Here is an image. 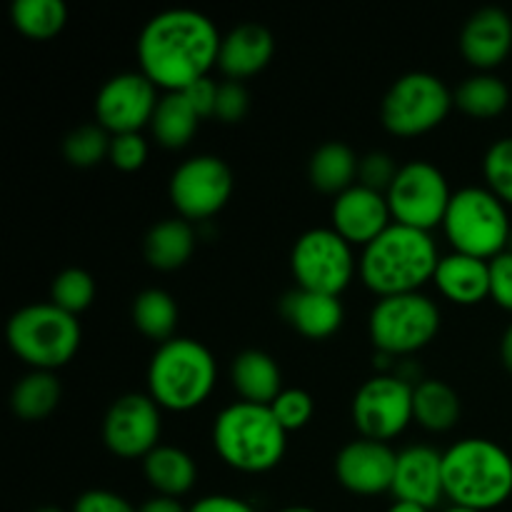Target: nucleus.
<instances>
[{"label": "nucleus", "mask_w": 512, "mask_h": 512, "mask_svg": "<svg viewBox=\"0 0 512 512\" xmlns=\"http://www.w3.org/2000/svg\"><path fill=\"white\" fill-rule=\"evenodd\" d=\"M218 28L205 13L173 8L153 15L138 35L140 73L158 90L183 93L208 78L220 55Z\"/></svg>", "instance_id": "f257e3e1"}, {"label": "nucleus", "mask_w": 512, "mask_h": 512, "mask_svg": "<svg viewBox=\"0 0 512 512\" xmlns=\"http://www.w3.org/2000/svg\"><path fill=\"white\" fill-rule=\"evenodd\" d=\"M443 512H478V510H470V508H460V505H450L448 510H443Z\"/></svg>", "instance_id": "09e8293b"}, {"label": "nucleus", "mask_w": 512, "mask_h": 512, "mask_svg": "<svg viewBox=\"0 0 512 512\" xmlns=\"http://www.w3.org/2000/svg\"><path fill=\"white\" fill-rule=\"evenodd\" d=\"M200 120L183 93H165L150 120V133L163 148L180 150L195 138Z\"/></svg>", "instance_id": "c756f323"}, {"label": "nucleus", "mask_w": 512, "mask_h": 512, "mask_svg": "<svg viewBox=\"0 0 512 512\" xmlns=\"http://www.w3.org/2000/svg\"><path fill=\"white\" fill-rule=\"evenodd\" d=\"M443 230L455 253L493 260L510 248L508 205L490 188L468 185L453 193Z\"/></svg>", "instance_id": "0eeeda50"}, {"label": "nucleus", "mask_w": 512, "mask_h": 512, "mask_svg": "<svg viewBox=\"0 0 512 512\" xmlns=\"http://www.w3.org/2000/svg\"><path fill=\"white\" fill-rule=\"evenodd\" d=\"M10 20L25 38L53 40L68 23V8L63 0H15Z\"/></svg>", "instance_id": "2f4dec72"}, {"label": "nucleus", "mask_w": 512, "mask_h": 512, "mask_svg": "<svg viewBox=\"0 0 512 512\" xmlns=\"http://www.w3.org/2000/svg\"><path fill=\"white\" fill-rule=\"evenodd\" d=\"M443 490L450 505L488 512L512 495V458L488 438H463L443 453Z\"/></svg>", "instance_id": "7ed1b4c3"}, {"label": "nucleus", "mask_w": 512, "mask_h": 512, "mask_svg": "<svg viewBox=\"0 0 512 512\" xmlns=\"http://www.w3.org/2000/svg\"><path fill=\"white\" fill-rule=\"evenodd\" d=\"M158 88L140 70H128L105 80L95 95V120L110 135L140 133L158 108Z\"/></svg>", "instance_id": "2eb2a0df"}, {"label": "nucleus", "mask_w": 512, "mask_h": 512, "mask_svg": "<svg viewBox=\"0 0 512 512\" xmlns=\"http://www.w3.org/2000/svg\"><path fill=\"white\" fill-rule=\"evenodd\" d=\"M230 383L243 403L273 405L275 398L283 393V373L275 363L273 355L265 350H243L230 363Z\"/></svg>", "instance_id": "5701e85b"}, {"label": "nucleus", "mask_w": 512, "mask_h": 512, "mask_svg": "<svg viewBox=\"0 0 512 512\" xmlns=\"http://www.w3.org/2000/svg\"><path fill=\"white\" fill-rule=\"evenodd\" d=\"M138 512H188L178 498H165V495H153L150 500H145L140 505Z\"/></svg>", "instance_id": "c03bdc74"}, {"label": "nucleus", "mask_w": 512, "mask_h": 512, "mask_svg": "<svg viewBox=\"0 0 512 512\" xmlns=\"http://www.w3.org/2000/svg\"><path fill=\"white\" fill-rule=\"evenodd\" d=\"M490 298L512 313V250L490 260Z\"/></svg>", "instance_id": "ea45409f"}, {"label": "nucleus", "mask_w": 512, "mask_h": 512, "mask_svg": "<svg viewBox=\"0 0 512 512\" xmlns=\"http://www.w3.org/2000/svg\"><path fill=\"white\" fill-rule=\"evenodd\" d=\"M250 108V95L248 88L238 80H225L218 88V103H215V118L220 123H240L248 115Z\"/></svg>", "instance_id": "58836bf2"}, {"label": "nucleus", "mask_w": 512, "mask_h": 512, "mask_svg": "<svg viewBox=\"0 0 512 512\" xmlns=\"http://www.w3.org/2000/svg\"><path fill=\"white\" fill-rule=\"evenodd\" d=\"M10 350L30 365V370L65 368L80 350L83 330L75 315L53 303H30L15 310L5 328Z\"/></svg>", "instance_id": "423d86ee"}, {"label": "nucleus", "mask_w": 512, "mask_h": 512, "mask_svg": "<svg viewBox=\"0 0 512 512\" xmlns=\"http://www.w3.org/2000/svg\"><path fill=\"white\" fill-rule=\"evenodd\" d=\"M358 170L360 158L355 155V150L350 145L340 143V140H333V143L320 145L310 155L308 178L315 190L338 198L340 193L358 185Z\"/></svg>", "instance_id": "a878e982"}, {"label": "nucleus", "mask_w": 512, "mask_h": 512, "mask_svg": "<svg viewBox=\"0 0 512 512\" xmlns=\"http://www.w3.org/2000/svg\"><path fill=\"white\" fill-rule=\"evenodd\" d=\"M398 453L388 443L358 438L335 455V478L348 493L375 498L393 490Z\"/></svg>", "instance_id": "dca6fc26"}, {"label": "nucleus", "mask_w": 512, "mask_h": 512, "mask_svg": "<svg viewBox=\"0 0 512 512\" xmlns=\"http://www.w3.org/2000/svg\"><path fill=\"white\" fill-rule=\"evenodd\" d=\"M400 165L395 163V158L385 150H373V153H365L360 158V170H358V185L375 190V193H388L393 180L398 178Z\"/></svg>", "instance_id": "e433bc0d"}, {"label": "nucleus", "mask_w": 512, "mask_h": 512, "mask_svg": "<svg viewBox=\"0 0 512 512\" xmlns=\"http://www.w3.org/2000/svg\"><path fill=\"white\" fill-rule=\"evenodd\" d=\"M218 88L220 83H215L213 78H203L198 83H193L190 88L183 90V95L188 98V103L193 105L195 113L200 118H215V103H218Z\"/></svg>", "instance_id": "79ce46f5"}, {"label": "nucleus", "mask_w": 512, "mask_h": 512, "mask_svg": "<svg viewBox=\"0 0 512 512\" xmlns=\"http://www.w3.org/2000/svg\"><path fill=\"white\" fill-rule=\"evenodd\" d=\"M453 105V90L438 75L415 70L390 85L380 103V120L390 135L418 138L438 128Z\"/></svg>", "instance_id": "1a4fd4ad"}, {"label": "nucleus", "mask_w": 512, "mask_h": 512, "mask_svg": "<svg viewBox=\"0 0 512 512\" xmlns=\"http://www.w3.org/2000/svg\"><path fill=\"white\" fill-rule=\"evenodd\" d=\"M213 445L225 465L238 473L260 475L283 463L288 433L268 405L238 400L220 410L215 418Z\"/></svg>", "instance_id": "20e7f679"}, {"label": "nucleus", "mask_w": 512, "mask_h": 512, "mask_svg": "<svg viewBox=\"0 0 512 512\" xmlns=\"http://www.w3.org/2000/svg\"><path fill=\"white\" fill-rule=\"evenodd\" d=\"M415 385L398 373H378L365 380L355 393L350 415L360 438L390 443L400 438L415 423L413 415Z\"/></svg>", "instance_id": "9b49d317"}, {"label": "nucleus", "mask_w": 512, "mask_h": 512, "mask_svg": "<svg viewBox=\"0 0 512 512\" xmlns=\"http://www.w3.org/2000/svg\"><path fill=\"white\" fill-rule=\"evenodd\" d=\"M148 140L140 133H125V135H113L110 140V165L123 173H135V170L143 168L148 163Z\"/></svg>", "instance_id": "4c0bfd02"}, {"label": "nucleus", "mask_w": 512, "mask_h": 512, "mask_svg": "<svg viewBox=\"0 0 512 512\" xmlns=\"http://www.w3.org/2000/svg\"><path fill=\"white\" fill-rule=\"evenodd\" d=\"M275 55V38L265 25L260 23H240L223 35L218 55L220 73L228 80L253 78L263 73Z\"/></svg>", "instance_id": "aec40b11"}, {"label": "nucleus", "mask_w": 512, "mask_h": 512, "mask_svg": "<svg viewBox=\"0 0 512 512\" xmlns=\"http://www.w3.org/2000/svg\"><path fill=\"white\" fill-rule=\"evenodd\" d=\"M143 473L155 495L180 500L195 488L198 465H195L193 455L185 450L160 443L153 453L143 458Z\"/></svg>", "instance_id": "393cba45"}, {"label": "nucleus", "mask_w": 512, "mask_h": 512, "mask_svg": "<svg viewBox=\"0 0 512 512\" xmlns=\"http://www.w3.org/2000/svg\"><path fill=\"white\" fill-rule=\"evenodd\" d=\"M188 512H255V508L233 495H205Z\"/></svg>", "instance_id": "37998d69"}, {"label": "nucleus", "mask_w": 512, "mask_h": 512, "mask_svg": "<svg viewBox=\"0 0 512 512\" xmlns=\"http://www.w3.org/2000/svg\"><path fill=\"white\" fill-rule=\"evenodd\" d=\"M500 360H503L505 370L512 375V323L505 328L503 338H500Z\"/></svg>", "instance_id": "a18cd8bd"}, {"label": "nucleus", "mask_w": 512, "mask_h": 512, "mask_svg": "<svg viewBox=\"0 0 512 512\" xmlns=\"http://www.w3.org/2000/svg\"><path fill=\"white\" fill-rule=\"evenodd\" d=\"M218 380L213 353L200 340L173 338L158 345L148 365V395L170 413H190L210 398Z\"/></svg>", "instance_id": "39448f33"}, {"label": "nucleus", "mask_w": 512, "mask_h": 512, "mask_svg": "<svg viewBox=\"0 0 512 512\" xmlns=\"http://www.w3.org/2000/svg\"><path fill=\"white\" fill-rule=\"evenodd\" d=\"M385 198L393 213V223L430 233L443 225L453 190L438 165L428 160H410L400 165L398 178L393 180Z\"/></svg>", "instance_id": "f8f14e48"}, {"label": "nucleus", "mask_w": 512, "mask_h": 512, "mask_svg": "<svg viewBox=\"0 0 512 512\" xmlns=\"http://www.w3.org/2000/svg\"><path fill=\"white\" fill-rule=\"evenodd\" d=\"M395 500L433 510L445 498L443 453L430 445H408L398 453L393 490Z\"/></svg>", "instance_id": "6ab92c4d"}, {"label": "nucleus", "mask_w": 512, "mask_h": 512, "mask_svg": "<svg viewBox=\"0 0 512 512\" xmlns=\"http://www.w3.org/2000/svg\"><path fill=\"white\" fill-rule=\"evenodd\" d=\"M435 288L455 305H478L490 298V260L450 253L440 258L433 278Z\"/></svg>", "instance_id": "4be33fe9"}, {"label": "nucleus", "mask_w": 512, "mask_h": 512, "mask_svg": "<svg viewBox=\"0 0 512 512\" xmlns=\"http://www.w3.org/2000/svg\"><path fill=\"white\" fill-rule=\"evenodd\" d=\"M438 303L423 293L380 298L368 318V333L378 353L403 358L428 348L440 333Z\"/></svg>", "instance_id": "6e6552de"}, {"label": "nucleus", "mask_w": 512, "mask_h": 512, "mask_svg": "<svg viewBox=\"0 0 512 512\" xmlns=\"http://www.w3.org/2000/svg\"><path fill=\"white\" fill-rule=\"evenodd\" d=\"M280 313L283 318L308 340L333 338L345 320V308L340 298L323 293H310V290L295 288L283 295L280 300Z\"/></svg>", "instance_id": "412c9836"}, {"label": "nucleus", "mask_w": 512, "mask_h": 512, "mask_svg": "<svg viewBox=\"0 0 512 512\" xmlns=\"http://www.w3.org/2000/svg\"><path fill=\"white\" fill-rule=\"evenodd\" d=\"M163 408L148 393H125L103 418V443L123 460H143L160 445Z\"/></svg>", "instance_id": "4468645a"}, {"label": "nucleus", "mask_w": 512, "mask_h": 512, "mask_svg": "<svg viewBox=\"0 0 512 512\" xmlns=\"http://www.w3.org/2000/svg\"><path fill=\"white\" fill-rule=\"evenodd\" d=\"M390 225H393V213L388 198L365 185H353L340 193L330 208V228L350 245L360 248L380 238Z\"/></svg>", "instance_id": "f3484780"}, {"label": "nucleus", "mask_w": 512, "mask_h": 512, "mask_svg": "<svg viewBox=\"0 0 512 512\" xmlns=\"http://www.w3.org/2000/svg\"><path fill=\"white\" fill-rule=\"evenodd\" d=\"M35 512H63V510L53 508V505H48V508H40V510H35Z\"/></svg>", "instance_id": "8fccbe9b"}, {"label": "nucleus", "mask_w": 512, "mask_h": 512, "mask_svg": "<svg viewBox=\"0 0 512 512\" xmlns=\"http://www.w3.org/2000/svg\"><path fill=\"white\" fill-rule=\"evenodd\" d=\"M270 410H273L275 420L283 425L285 433H295V430H303L313 420L315 400L308 390L285 388L275 398V403L270 405Z\"/></svg>", "instance_id": "c9c22d12"}, {"label": "nucleus", "mask_w": 512, "mask_h": 512, "mask_svg": "<svg viewBox=\"0 0 512 512\" xmlns=\"http://www.w3.org/2000/svg\"><path fill=\"white\" fill-rule=\"evenodd\" d=\"M388 512H430V510L423 508V505L403 503V500H395V503L388 508Z\"/></svg>", "instance_id": "49530a36"}, {"label": "nucleus", "mask_w": 512, "mask_h": 512, "mask_svg": "<svg viewBox=\"0 0 512 512\" xmlns=\"http://www.w3.org/2000/svg\"><path fill=\"white\" fill-rule=\"evenodd\" d=\"M440 255L428 230L393 223L380 238L365 245L358 273L378 298L420 293L435 278Z\"/></svg>", "instance_id": "f03ea898"}, {"label": "nucleus", "mask_w": 512, "mask_h": 512, "mask_svg": "<svg viewBox=\"0 0 512 512\" xmlns=\"http://www.w3.org/2000/svg\"><path fill=\"white\" fill-rule=\"evenodd\" d=\"M60 398H63V383L58 380V375L50 370H30L13 385L10 408H13L15 418L25 420V423H38V420L53 415V410L60 405Z\"/></svg>", "instance_id": "cd10ccee"}, {"label": "nucleus", "mask_w": 512, "mask_h": 512, "mask_svg": "<svg viewBox=\"0 0 512 512\" xmlns=\"http://www.w3.org/2000/svg\"><path fill=\"white\" fill-rule=\"evenodd\" d=\"M358 265L353 245L333 228L305 230L290 250V273L298 288L310 293L340 298L353 283Z\"/></svg>", "instance_id": "9d476101"}, {"label": "nucleus", "mask_w": 512, "mask_h": 512, "mask_svg": "<svg viewBox=\"0 0 512 512\" xmlns=\"http://www.w3.org/2000/svg\"><path fill=\"white\" fill-rule=\"evenodd\" d=\"M195 245H198V235H195L193 225L183 218H168L155 223L145 233L143 255L150 268L173 273V270L188 265L195 253Z\"/></svg>", "instance_id": "b1692460"}, {"label": "nucleus", "mask_w": 512, "mask_h": 512, "mask_svg": "<svg viewBox=\"0 0 512 512\" xmlns=\"http://www.w3.org/2000/svg\"><path fill=\"white\" fill-rule=\"evenodd\" d=\"M130 318H133V325L145 335V338L155 340L158 345L178 338L175 330H178L180 310L168 290L148 288L143 290V293L135 295L133 308H130Z\"/></svg>", "instance_id": "7c9ffc66"}, {"label": "nucleus", "mask_w": 512, "mask_h": 512, "mask_svg": "<svg viewBox=\"0 0 512 512\" xmlns=\"http://www.w3.org/2000/svg\"><path fill=\"white\" fill-rule=\"evenodd\" d=\"M73 512H138V508L113 490H88L75 500Z\"/></svg>", "instance_id": "a19ab883"}, {"label": "nucleus", "mask_w": 512, "mask_h": 512, "mask_svg": "<svg viewBox=\"0 0 512 512\" xmlns=\"http://www.w3.org/2000/svg\"><path fill=\"white\" fill-rule=\"evenodd\" d=\"M512 50V18L503 8H480L460 30V53L480 73L503 65Z\"/></svg>", "instance_id": "a211bd4d"}, {"label": "nucleus", "mask_w": 512, "mask_h": 512, "mask_svg": "<svg viewBox=\"0 0 512 512\" xmlns=\"http://www.w3.org/2000/svg\"><path fill=\"white\" fill-rule=\"evenodd\" d=\"M280 512H318V510L308 508V505H290V508H283Z\"/></svg>", "instance_id": "de8ad7c7"}, {"label": "nucleus", "mask_w": 512, "mask_h": 512, "mask_svg": "<svg viewBox=\"0 0 512 512\" xmlns=\"http://www.w3.org/2000/svg\"><path fill=\"white\" fill-rule=\"evenodd\" d=\"M95 293H98V288H95L93 275L83 268L60 270L50 283V303L58 305L65 313L75 315V318L93 305Z\"/></svg>", "instance_id": "72a5a7b5"}, {"label": "nucleus", "mask_w": 512, "mask_h": 512, "mask_svg": "<svg viewBox=\"0 0 512 512\" xmlns=\"http://www.w3.org/2000/svg\"><path fill=\"white\" fill-rule=\"evenodd\" d=\"M168 195L178 218L210 220L233 195V170L218 155H193L173 170Z\"/></svg>", "instance_id": "ddd939ff"}, {"label": "nucleus", "mask_w": 512, "mask_h": 512, "mask_svg": "<svg viewBox=\"0 0 512 512\" xmlns=\"http://www.w3.org/2000/svg\"><path fill=\"white\" fill-rule=\"evenodd\" d=\"M413 415L415 423L428 433H448L458 425L463 415V403L455 388L443 380H420L413 393Z\"/></svg>", "instance_id": "bb28decb"}, {"label": "nucleus", "mask_w": 512, "mask_h": 512, "mask_svg": "<svg viewBox=\"0 0 512 512\" xmlns=\"http://www.w3.org/2000/svg\"><path fill=\"white\" fill-rule=\"evenodd\" d=\"M453 103L468 118L493 120L510 105V88L498 75L475 73L453 90Z\"/></svg>", "instance_id": "c85d7f7f"}, {"label": "nucleus", "mask_w": 512, "mask_h": 512, "mask_svg": "<svg viewBox=\"0 0 512 512\" xmlns=\"http://www.w3.org/2000/svg\"><path fill=\"white\" fill-rule=\"evenodd\" d=\"M110 140H113V135H110L103 125H80V128L70 130V133L65 135L63 155L73 168H95L98 163L108 160Z\"/></svg>", "instance_id": "473e14b6"}, {"label": "nucleus", "mask_w": 512, "mask_h": 512, "mask_svg": "<svg viewBox=\"0 0 512 512\" xmlns=\"http://www.w3.org/2000/svg\"><path fill=\"white\" fill-rule=\"evenodd\" d=\"M483 175L488 188L505 205H512V135L490 145L483 158Z\"/></svg>", "instance_id": "f704fd0d"}]
</instances>
